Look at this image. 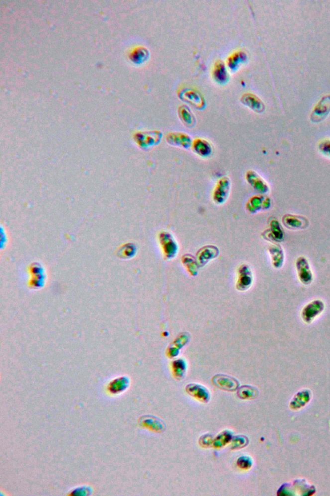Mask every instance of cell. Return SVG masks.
I'll return each instance as SVG.
<instances>
[{"mask_svg": "<svg viewBox=\"0 0 330 496\" xmlns=\"http://www.w3.org/2000/svg\"><path fill=\"white\" fill-rule=\"evenodd\" d=\"M193 150L200 156H209L211 154L212 148L207 141L203 139H196L193 143Z\"/></svg>", "mask_w": 330, "mask_h": 496, "instance_id": "obj_19", "label": "cell"}, {"mask_svg": "<svg viewBox=\"0 0 330 496\" xmlns=\"http://www.w3.org/2000/svg\"><path fill=\"white\" fill-rule=\"evenodd\" d=\"M296 268L298 272L299 278L305 285L311 283L312 275L309 264L305 257H299L296 261Z\"/></svg>", "mask_w": 330, "mask_h": 496, "instance_id": "obj_11", "label": "cell"}, {"mask_svg": "<svg viewBox=\"0 0 330 496\" xmlns=\"http://www.w3.org/2000/svg\"><path fill=\"white\" fill-rule=\"evenodd\" d=\"M271 229H269L270 233L266 234V238L272 241L280 242L284 239V233L279 223L276 220H273L270 224Z\"/></svg>", "mask_w": 330, "mask_h": 496, "instance_id": "obj_16", "label": "cell"}, {"mask_svg": "<svg viewBox=\"0 0 330 496\" xmlns=\"http://www.w3.org/2000/svg\"><path fill=\"white\" fill-rule=\"evenodd\" d=\"M237 464L241 469L248 470L252 467L253 462L250 457L243 456L238 458Z\"/></svg>", "mask_w": 330, "mask_h": 496, "instance_id": "obj_29", "label": "cell"}, {"mask_svg": "<svg viewBox=\"0 0 330 496\" xmlns=\"http://www.w3.org/2000/svg\"><path fill=\"white\" fill-rule=\"evenodd\" d=\"M93 493V487L90 485H82L74 489L69 494L70 496H86L91 495Z\"/></svg>", "mask_w": 330, "mask_h": 496, "instance_id": "obj_27", "label": "cell"}, {"mask_svg": "<svg viewBox=\"0 0 330 496\" xmlns=\"http://www.w3.org/2000/svg\"><path fill=\"white\" fill-rule=\"evenodd\" d=\"M242 102L257 113H263L265 110L264 103L259 97L253 94L247 93L244 95L242 97Z\"/></svg>", "mask_w": 330, "mask_h": 496, "instance_id": "obj_13", "label": "cell"}, {"mask_svg": "<svg viewBox=\"0 0 330 496\" xmlns=\"http://www.w3.org/2000/svg\"><path fill=\"white\" fill-rule=\"evenodd\" d=\"M249 443V439L243 435H238L231 439V449L237 450L246 447Z\"/></svg>", "mask_w": 330, "mask_h": 496, "instance_id": "obj_26", "label": "cell"}, {"mask_svg": "<svg viewBox=\"0 0 330 496\" xmlns=\"http://www.w3.org/2000/svg\"><path fill=\"white\" fill-rule=\"evenodd\" d=\"M213 76L216 82L220 84H224L228 82L229 74L223 62L220 61L216 63L213 70Z\"/></svg>", "mask_w": 330, "mask_h": 496, "instance_id": "obj_14", "label": "cell"}, {"mask_svg": "<svg viewBox=\"0 0 330 496\" xmlns=\"http://www.w3.org/2000/svg\"><path fill=\"white\" fill-rule=\"evenodd\" d=\"M214 440L213 436L211 434H205L201 437L199 443L203 447H209L213 445Z\"/></svg>", "mask_w": 330, "mask_h": 496, "instance_id": "obj_30", "label": "cell"}, {"mask_svg": "<svg viewBox=\"0 0 330 496\" xmlns=\"http://www.w3.org/2000/svg\"><path fill=\"white\" fill-rule=\"evenodd\" d=\"M270 252L271 255H272L273 264H274L275 267H281L283 265L284 261L283 251L281 247L279 246L271 247Z\"/></svg>", "mask_w": 330, "mask_h": 496, "instance_id": "obj_21", "label": "cell"}, {"mask_svg": "<svg viewBox=\"0 0 330 496\" xmlns=\"http://www.w3.org/2000/svg\"><path fill=\"white\" fill-rule=\"evenodd\" d=\"M253 277L252 271L247 265H242L239 270V279L237 288L240 291H245L252 285Z\"/></svg>", "mask_w": 330, "mask_h": 496, "instance_id": "obj_10", "label": "cell"}, {"mask_svg": "<svg viewBox=\"0 0 330 496\" xmlns=\"http://www.w3.org/2000/svg\"><path fill=\"white\" fill-rule=\"evenodd\" d=\"M324 309V305L321 301L316 300L308 304L303 310L302 318L307 323H310Z\"/></svg>", "mask_w": 330, "mask_h": 496, "instance_id": "obj_9", "label": "cell"}, {"mask_svg": "<svg viewBox=\"0 0 330 496\" xmlns=\"http://www.w3.org/2000/svg\"><path fill=\"white\" fill-rule=\"evenodd\" d=\"M212 381L216 387L228 392H235L239 388V381L235 378L227 375H216L212 379Z\"/></svg>", "mask_w": 330, "mask_h": 496, "instance_id": "obj_3", "label": "cell"}, {"mask_svg": "<svg viewBox=\"0 0 330 496\" xmlns=\"http://www.w3.org/2000/svg\"><path fill=\"white\" fill-rule=\"evenodd\" d=\"M159 239L166 257L168 259H173L178 251V246L174 237L170 233L162 232L159 236Z\"/></svg>", "mask_w": 330, "mask_h": 496, "instance_id": "obj_6", "label": "cell"}, {"mask_svg": "<svg viewBox=\"0 0 330 496\" xmlns=\"http://www.w3.org/2000/svg\"><path fill=\"white\" fill-rule=\"evenodd\" d=\"M220 251L217 247L214 246H206L203 247L197 252L196 261L199 268L203 267L218 256Z\"/></svg>", "mask_w": 330, "mask_h": 496, "instance_id": "obj_7", "label": "cell"}, {"mask_svg": "<svg viewBox=\"0 0 330 496\" xmlns=\"http://www.w3.org/2000/svg\"><path fill=\"white\" fill-rule=\"evenodd\" d=\"M330 112V95H325L321 98L314 107L310 115V120L314 123L322 121Z\"/></svg>", "mask_w": 330, "mask_h": 496, "instance_id": "obj_1", "label": "cell"}, {"mask_svg": "<svg viewBox=\"0 0 330 496\" xmlns=\"http://www.w3.org/2000/svg\"><path fill=\"white\" fill-rule=\"evenodd\" d=\"M232 432L230 430H226L218 434L214 440V447L216 448H222L226 446L231 441L232 439Z\"/></svg>", "mask_w": 330, "mask_h": 496, "instance_id": "obj_20", "label": "cell"}, {"mask_svg": "<svg viewBox=\"0 0 330 496\" xmlns=\"http://www.w3.org/2000/svg\"><path fill=\"white\" fill-rule=\"evenodd\" d=\"M230 191V180L225 177L219 180L214 191L213 199L218 204H223L228 198Z\"/></svg>", "mask_w": 330, "mask_h": 496, "instance_id": "obj_4", "label": "cell"}, {"mask_svg": "<svg viewBox=\"0 0 330 496\" xmlns=\"http://www.w3.org/2000/svg\"><path fill=\"white\" fill-rule=\"evenodd\" d=\"M130 385V379L127 376H121L115 378L109 382L106 386L107 394L112 396H116L125 392Z\"/></svg>", "mask_w": 330, "mask_h": 496, "instance_id": "obj_2", "label": "cell"}, {"mask_svg": "<svg viewBox=\"0 0 330 496\" xmlns=\"http://www.w3.org/2000/svg\"><path fill=\"white\" fill-rule=\"evenodd\" d=\"M182 262L185 267L187 268L188 272L191 275L195 276L198 274L199 266L197 263L196 259H194L191 255L186 254L182 257Z\"/></svg>", "mask_w": 330, "mask_h": 496, "instance_id": "obj_22", "label": "cell"}, {"mask_svg": "<svg viewBox=\"0 0 330 496\" xmlns=\"http://www.w3.org/2000/svg\"><path fill=\"white\" fill-rule=\"evenodd\" d=\"M172 368H173L175 377L178 379H182L184 378L186 373L187 365L183 359L175 360L172 363Z\"/></svg>", "mask_w": 330, "mask_h": 496, "instance_id": "obj_25", "label": "cell"}, {"mask_svg": "<svg viewBox=\"0 0 330 496\" xmlns=\"http://www.w3.org/2000/svg\"><path fill=\"white\" fill-rule=\"evenodd\" d=\"M148 52L144 48H138V49L135 50L134 53H133L132 58H134V60L137 62H143L145 60L146 58H148Z\"/></svg>", "mask_w": 330, "mask_h": 496, "instance_id": "obj_28", "label": "cell"}, {"mask_svg": "<svg viewBox=\"0 0 330 496\" xmlns=\"http://www.w3.org/2000/svg\"><path fill=\"white\" fill-rule=\"evenodd\" d=\"M183 99L187 100L188 102H191L192 104L196 105L198 108L202 106L203 105V100L202 97H201L200 94L197 93L195 91L190 90V89H187V91L183 92Z\"/></svg>", "mask_w": 330, "mask_h": 496, "instance_id": "obj_23", "label": "cell"}, {"mask_svg": "<svg viewBox=\"0 0 330 496\" xmlns=\"http://www.w3.org/2000/svg\"><path fill=\"white\" fill-rule=\"evenodd\" d=\"M139 425L142 428L157 432V433H161L166 429V425L163 421L158 417L150 416V415L142 416L139 419Z\"/></svg>", "mask_w": 330, "mask_h": 496, "instance_id": "obj_5", "label": "cell"}, {"mask_svg": "<svg viewBox=\"0 0 330 496\" xmlns=\"http://www.w3.org/2000/svg\"><path fill=\"white\" fill-rule=\"evenodd\" d=\"M319 149L325 156L330 157V140H326V141L321 142L319 144Z\"/></svg>", "mask_w": 330, "mask_h": 496, "instance_id": "obj_31", "label": "cell"}, {"mask_svg": "<svg viewBox=\"0 0 330 496\" xmlns=\"http://www.w3.org/2000/svg\"><path fill=\"white\" fill-rule=\"evenodd\" d=\"M189 395L202 403H207L210 400V392L205 386L197 384H190L186 386Z\"/></svg>", "mask_w": 330, "mask_h": 496, "instance_id": "obj_12", "label": "cell"}, {"mask_svg": "<svg viewBox=\"0 0 330 496\" xmlns=\"http://www.w3.org/2000/svg\"><path fill=\"white\" fill-rule=\"evenodd\" d=\"M282 222L286 228L293 230L305 229L309 225V221L307 218L302 216L290 215V214L283 216Z\"/></svg>", "mask_w": 330, "mask_h": 496, "instance_id": "obj_8", "label": "cell"}, {"mask_svg": "<svg viewBox=\"0 0 330 496\" xmlns=\"http://www.w3.org/2000/svg\"><path fill=\"white\" fill-rule=\"evenodd\" d=\"M179 115L183 123L187 126H192L194 125V117L192 115L191 111L188 109L187 107L181 106L179 109Z\"/></svg>", "mask_w": 330, "mask_h": 496, "instance_id": "obj_24", "label": "cell"}, {"mask_svg": "<svg viewBox=\"0 0 330 496\" xmlns=\"http://www.w3.org/2000/svg\"><path fill=\"white\" fill-rule=\"evenodd\" d=\"M247 60V55L245 52L242 51L235 52L228 58V65L229 68L232 71H235L239 68L242 63Z\"/></svg>", "mask_w": 330, "mask_h": 496, "instance_id": "obj_17", "label": "cell"}, {"mask_svg": "<svg viewBox=\"0 0 330 496\" xmlns=\"http://www.w3.org/2000/svg\"><path fill=\"white\" fill-rule=\"evenodd\" d=\"M167 141L170 143L183 147H189L191 139L185 133H174L167 135Z\"/></svg>", "mask_w": 330, "mask_h": 496, "instance_id": "obj_15", "label": "cell"}, {"mask_svg": "<svg viewBox=\"0 0 330 496\" xmlns=\"http://www.w3.org/2000/svg\"><path fill=\"white\" fill-rule=\"evenodd\" d=\"M259 395V391L252 386L244 385L238 388L237 396L240 399L252 400L256 399Z\"/></svg>", "mask_w": 330, "mask_h": 496, "instance_id": "obj_18", "label": "cell"}]
</instances>
